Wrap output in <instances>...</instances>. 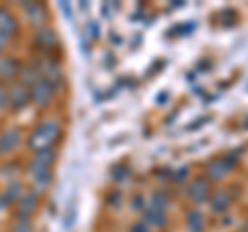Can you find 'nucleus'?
<instances>
[{"mask_svg":"<svg viewBox=\"0 0 248 232\" xmlns=\"http://www.w3.org/2000/svg\"><path fill=\"white\" fill-rule=\"evenodd\" d=\"M87 37H89V40H93V42H95L97 40V37H99V27H97V23L95 21H89L87 23Z\"/></svg>","mask_w":248,"mask_h":232,"instance_id":"nucleus-21","label":"nucleus"},{"mask_svg":"<svg viewBox=\"0 0 248 232\" xmlns=\"http://www.w3.org/2000/svg\"><path fill=\"white\" fill-rule=\"evenodd\" d=\"M54 91H56V87H54L48 79H40L33 87H31V102H33L37 108L50 106L52 99H54Z\"/></svg>","mask_w":248,"mask_h":232,"instance_id":"nucleus-5","label":"nucleus"},{"mask_svg":"<svg viewBox=\"0 0 248 232\" xmlns=\"http://www.w3.org/2000/svg\"><path fill=\"white\" fill-rule=\"evenodd\" d=\"M6 205H9V203H6L4 195H0V212H4V210H6Z\"/></svg>","mask_w":248,"mask_h":232,"instance_id":"nucleus-25","label":"nucleus"},{"mask_svg":"<svg viewBox=\"0 0 248 232\" xmlns=\"http://www.w3.org/2000/svg\"><path fill=\"white\" fill-rule=\"evenodd\" d=\"M143 224H147V226H153V228H166L168 226V214L157 210V207H145L143 212Z\"/></svg>","mask_w":248,"mask_h":232,"instance_id":"nucleus-9","label":"nucleus"},{"mask_svg":"<svg viewBox=\"0 0 248 232\" xmlns=\"http://www.w3.org/2000/svg\"><path fill=\"white\" fill-rule=\"evenodd\" d=\"M23 13H25V17L31 21V23H44L46 19V6L40 4V2H25L23 4Z\"/></svg>","mask_w":248,"mask_h":232,"instance_id":"nucleus-15","label":"nucleus"},{"mask_svg":"<svg viewBox=\"0 0 248 232\" xmlns=\"http://www.w3.org/2000/svg\"><path fill=\"white\" fill-rule=\"evenodd\" d=\"M168 205H170V195L166 191H155L153 197H151V207H157V210L166 212Z\"/></svg>","mask_w":248,"mask_h":232,"instance_id":"nucleus-19","label":"nucleus"},{"mask_svg":"<svg viewBox=\"0 0 248 232\" xmlns=\"http://www.w3.org/2000/svg\"><path fill=\"white\" fill-rule=\"evenodd\" d=\"M62 135V129L58 127V122L54 120H44L40 122L27 139V148L33 153H42V151H50L54 145L58 143V139Z\"/></svg>","mask_w":248,"mask_h":232,"instance_id":"nucleus-1","label":"nucleus"},{"mask_svg":"<svg viewBox=\"0 0 248 232\" xmlns=\"http://www.w3.org/2000/svg\"><path fill=\"white\" fill-rule=\"evenodd\" d=\"M21 66L15 58H0V81H13L19 77Z\"/></svg>","mask_w":248,"mask_h":232,"instance_id":"nucleus-14","label":"nucleus"},{"mask_svg":"<svg viewBox=\"0 0 248 232\" xmlns=\"http://www.w3.org/2000/svg\"><path fill=\"white\" fill-rule=\"evenodd\" d=\"M11 232H31V222L27 218H17L13 224Z\"/></svg>","mask_w":248,"mask_h":232,"instance_id":"nucleus-20","label":"nucleus"},{"mask_svg":"<svg viewBox=\"0 0 248 232\" xmlns=\"http://www.w3.org/2000/svg\"><path fill=\"white\" fill-rule=\"evenodd\" d=\"M19 79H21L19 83L27 85V87L31 89V87H33V85H35L37 81L42 79V77L37 75V71H35L33 66H21V71H19Z\"/></svg>","mask_w":248,"mask_h":232,"instance_id":"nucleus-17","label":"nucleus"},{"mask_svg":"<svg viewBox=\"0 0 248 232\" xmlns=\"http://www.w3.org/2000/svg\"><path fill=\"white\" fill-rule=\"evenodd\" d=\"M186 230L188 232H205V218L199 210L186 212Z\"/></svg>","mask_w":248,"mask_h":232,"instance_id":"nucleus-16","label":"nucleus"},{"mask_svg":"<svg viewBox=\"0 0 248 232\" xmlns=\"http://www.w3.org/2000/svg\"><path fill=\"white\" fill-rule=\"evenodd\" d=\"M128 232H151V230H149V226H147V224H143V222H135L133 226H130Z\"/></svg>","mask_w":248,"mask_h":232,"instance_id":"nucleus-23","label":"nucleus"},{"mask_svg":"<svg viewBox=\"0 0 248 232\" xmlns=\"http://www.w3.org/2000/svg\"><path fill=\"white\" fill-rule=\"evenodd\" d=\"M21 143V131L19 129H9L0 135V153H11L17 149Z\"/></svg>","mask_w":248,"mask_h":232,"instance_id":"nucleus-12","label":"nucleus"},{"mask_svg":"<svg viewBox=\"0 0 248 232\" xmlns=\"http://www.w3.org/2000/svg\"><path fill=\"white\" fill-rule=\"evenodd\" d=\"M188 199L195 205L207 203V201L211 199V184H209L207 176H197V179L190 182V187H188Z\"/></svg>","mask_w":248,"mask_h":232,"instance_id":"nucleus-6","label":"nucleus"},{"mask_svg":"<svg viewBox=\"0 0 248 232\" xmlns=\"http://www.w3.org/2000/svg\"><path fill=\"white\" fill-rule=\"evenodd\" d=\"M0 58H2V56H0Z\"/></svg>","mask_w":248,"mask_h":232,"instance_id":"nucleus-26","label":"nucleus"},{"mask_svg":"<svg viewBox=\"0 0 248 232\" xmlns=\"http://www.w3.org/2000/svg\"><path fill=\"white\" fill-rule=\"evenodd\" d=\"M52 162H54V151H42V153H35L33 160L29 162V174L33 179L35 184V193H44L48 189V184L52 181Z\"/></svg>","mask_w":248,"mask_h":232,"instance_id":"nucleus-2","label":"nucleus"},{"mask_svg":"<svg viewBox=\"0 0 248 232\" xmlns=\"http://www.w3.org/2000/svg\"><path fill=\"white\" fill-rule=\"evenodd\" d=\"M209 205H211V210L215 214H223V212H228V207L232 205V195H230V191L226 189H219V191H215L211 199H209Z\"/></svg>","mask_w":248,"mask_h":232,"instance_id":"nucleus-13","label":"nucleus"},{"mask_svg":"<svg viewBox=\"0 0 248 232\" xmlns=\"http://www.w3.org/2000/svg\"><path fill=\"white\" fill-rule=\"evenodd\" d=\"M31 102V89L23 83H13L9 87V106L15 112L23 110L27 104Z\"/></svg>","mask_w":248,"mask_h":232,"instance_id":"nucleus-7","label":"nucleus"},{"mask_svg":"<svg viewBox=\"0 0 248 232\" xmlns=\"http://www.w3.org/2000/svg\"><path fill=\"white\" fill-rule=\"evenodd\" d=\"M35 207H37V193L35 191H31V193H25L21 199H19V203H17V218H31V214L35 212Z\"/></svg>","mask_w":248,"mask_h":232,"instance_id":"nucleus-10","label":"nucleus"},{"mask_svg":"<svg viewBox=\"0 0 248 232\" xmlns=\"http://www.w3.org/2000/svg\"><path fill=\"white\" fill-rule=\"evenodd\" d=\"M21 197H23L21 182H17V181L9 182V187H6V191H4V199H6V203H19V199H21Z\"/></svg>","mask_w":248,"mask_h":232,"instance_id":"nucleus-18","label":"nucleus"},{"mask_svg":"<svg viewBox=\"0 0 248 232\" xmlns=\"http://www.w3.org/2000/svg\"><path fill=\"white\" fill-rule=\"evenodd\" d=\"M6 46H9V37H6L4 33H0V52H2Z\"/></svg>","mask_w":248,"mask_h":232,"instance_id":"nucleus-24","label":"nucleus"},{"mask_svg":"<svg viewBox=\"0 0 248 232\" xmlns=\"http://www.w3.org/2000/svg\"><path fill=\"white\" fill-rule=\"evenodd\" d=\"M35 44H37V48L42 50V54H48L58 48V35L54 33V29H50V27H40L35 32Z\"/></svg>","mask_w":248,"mask_h":232,"instance_id":"nucleus-8","label":"nucleus"},{"mask_svg":"<svg viewBox=\"0 0 248 232\" xmlns=\"http://www.w3.org/2000/svg\"><path fill=\"white\" fill-rule=\"evenodd\" d=\"M6 106H9V87L0 85V110H4Z\"/></svg>","mask_w":248,"mask_h":232,"instance_id":"nucleus-22","label":"nucleus"},{"mask_svg":"<svg viewBox=\"0 0 248 232\" xmlns=\"http://www.w3.org/2000/svg\"><path fill=\"white\" fill-rule=\"evenodd\" d=\"M236 162L238 156L236 153H226V156H219V158H213L207 162L205 166V174L209 181H223L226 176L236 168Z\"/></svg>","mask_w":248,"mask_h":232,"instance_id":"nucleus-3","label":"nucleus"},{"mask_svg":"<svg viewBox=\"0 0 248 232\" xmlns=\"http://www.w3.org/2000/svg\"><path fill=\"white\" fill-rule=\"evenodd\" d=\"M33 68L37 71V75H40L42 79H48L54 85V87H58V85L64 83V79H62V73H60L58 60L48 56V54H42V56H37Z\"/></svg>","mask_w":248,"mask_h":232,"instance_id":"nucleus-4","label":"nucleus"},{"mask_svg":"<svg viewBox=\"0 0 248 232\" xmlns=\"http://www.w3.org/2000/svg\"><path fill=\"white\" fill-rule=\"evenodd\" d=\"M0 33H4L6 37H13L19 33V21L15 19L13 13L2 9V6H0Z\"/></svg>","mask_w":248,"mask_h":232,"instance_id":"nucleus-11","label":"nucleus"}]
</instances>
